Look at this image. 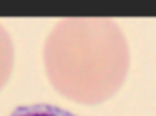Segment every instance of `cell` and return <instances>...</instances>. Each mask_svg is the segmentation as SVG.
<instances>
[{
  "instance_id": "3957f363",
  "label": "cell",
  "mask_w": 156,
  "mask_h": 116,
  "mask_svg": "<svg viewBox=\"0 0 156 116\" xmlns=\"http://www.w3.org/2000/svg\"><path fill=\"white\" fill-rule=\"evenodd\" d=\"M9 116H77L62 107L48 105V103H35V105H22L17 107Z\"/></svg>"
},
{
  "instance_id": "7a4b0ae2",
  "label": "cell",
  "mask_w": 156,
  "mask_h": 116,
  "mask_svg": "<svg viewBox=\"0 0 156 116\" xmlns=\"http://www.w3.org/2000/svg\"><path fill=\"white\" fill-rule=\"evenodd\" d=\"M15 63V46L8 30L0 24V90L8 83Z\"/></svg>"
},
{
  "instance_id": "6da1fadb",
  "label": "cell",
  "mask_w": 156,
  "mask_h": 116,
  "mask_svg": "<svg viewBox=\"0 0 156 116\" xmlns=\"http://www.w3.org/2000/svg\"><path fill=\"white\" fill-rule=\"evenodd\" d=\"M130 54L121 28L107 17H66L44 43L51 87L68 99L98 105L125 83Z\"/></svg>"
}]
</instances>
